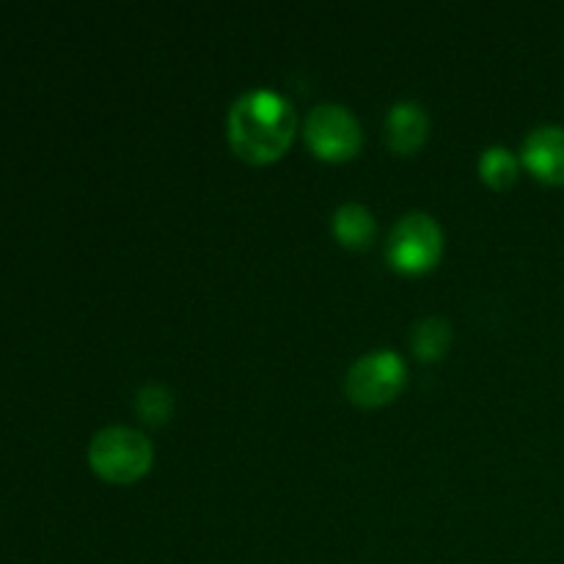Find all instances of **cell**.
<instances>
[{"instance_id":"3957f363","label":"cell","mask_w":564,"mask_h":564,"mask_svg":"<svg viewBox=\"0 0 564 564\" xmlns=\"http://www.w3.org/2000/svg\"><path fill=\"white\" fill-rule=\"evenodd\" d=\"M408 369L391 350H375L358 358L345 378V394L361 408H380L397 400L405 389Z\"/></svg>"},{"instance_id":"277c9868","label":"cell","mask_w":564,"mask_h":564,"mask_svg":"<svg viewBox=\"0 0 564 564\" xmlns=\"http://www.w3.org/2000/svg\"><path fill=\"white\" fill-rule=\"evenodd\" d=\"M389 262L400 273H427L444 253V231L427 213H408L389 237Z\"/></svg>"},{"instance_id":"8fae6325","label":"cell","mask_w":564,"mask_h":564,"mask_svg":"<svg viewBox=\"0 0 564 564\" xmlns=\"http://www.w3.org/2000/svg\"><path fill=\"white\" fill-rule=\"evenodd\" d=\"M174 411V397L165 386L149 383L135 394V413L149 424H165Z\"/></svg>"},{"instance_id":"5b68a950","label":"cell","mask_w":564,"mask_h":564,"mask_svg":"<svg viewBox=\"0 0 564 564\" xmlns=\"http://www.w3.org/2000/svg\"><path fill=\"white\" fill-rule=\"evenodd\" d=\"M303 135H306L308 149L317 154L319 160H350L361 152L364 132L356 116L345 108V105L325 102L317 105L312 113L306 116L303 124Z\"/></svg>"},{"instance_id":"7a4b0ae2","label":"cell","mask_w":564,"mask_h":564,"mask_svg":"<svg viewBox=\"0 0 564 564\" xmlns=\"http://www.w3.org/2000/svg\"><path fill=\"white\" fill-rule=\"evenodd\" d=\"M154 463V446L141 430L105 427L88 444V466L110 485H132L147 477Z\"/></svg>"},{"instance_id":"6da1fadb","label":"cell","mask_w":564,"mask_h":564,"mask_svg":"<svg viewBox=\"0 0 564 564\" xmlns=\"http://www.w3.org/2000/svg\"><path fill=\"white\" fill-rule=\"evenodd\" d=\"M229 143L246 163L264 165L279 160L290 149L297 130V113L292 102L270 88H253L231 102Z\"/></svg>"},{"instance_id":"8992f818","label":"cell","mask_w":564,"mask_h":564,"mask_svg":"<svg viewBox=\"0 0 564 564\" xmlns=\"http://www.w3.org/2000/svg\"><path fill=\"white\" fill-rule=\"evenodd\" d=\"M523 165L549 185H564V127L543 124L523 141Z\"/></svg>"},{"instance_id":"ba28073f","label":"cell","mask_w":564,"mask_h":564,"mask_svg":"<svg viewBox=\"0 0 564 564\" xmlns=\"http://www.w3.org/2000/svg\"><path fill=\"white\" fill-rule=\"evenodd\" d=\"M330 229H334V237L345 248H367L369 242L375 240V218L364 204L347 202L341 204L334 213V220H330Z\"/></svg>"},{"instance_id":"9c48e42d","label":"cell","mask_w":564,"mask_h":564,"mask_svg":"<svg viewBox=\"0 0 564 564\" xmlns=\"http://www.w3.org/2000/svg\"><path fill=\"white\" fill-rule=\"evenodd\" d=\"M452 345V325L444 317H427L413 328L411 347L422 361H438Z\"/></svg>"},{"instance_id":"52a82bcc","label":"cell","mask_w":564,"mask_h":564,"mask_svg":"<svg viewBox=\"0 0 564 564\" xmlns=\"http://www.w3.org/2000/svg\"><path fill=\"white\" fill-rule=\"evenodd\" d=\"M427 132L430 116L422 105L411 102V99L391 105L389 116H386V141H389L391 152L413 154L427 141Z\"/></svg>"},{"instance_id":"30bf717a","label":"cell","mask_w":564,"mask_h":564,"mask_svg":"<svg viewBox=\"0 0 564 564\" xmlns=\"http://www.w3.org/2000/svg\"><path fill=\"white\" fill-rule=\"evenodd\" d=\"M479 176L496 191H507L518 180V160L510 149L490 147L479 154Z\"/></svg>"}]
</instances>
